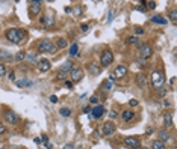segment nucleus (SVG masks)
Returning <instances> with one entry per match:
<instances>
[{"label": "nucleus", "mask_w": 177, "mask_h": 149, "mask_svg": "<svg viewBox=\"0 0 177 149\" xmlns=\"http://www.w3.org/2000/svg\"><path fill=\"white\" fill-rule=\"evenodd\" d=\"M26 38V30L24 29H15L11 27L6 30V39L12 44H21Z\"/></svg>", "instance_id": "obj_1"}, {"label": "nucleus", "mask_w": 177, "mask_h": 149, "mask_svg": "<svg viewBox=\"0 0 177 149\" xmlns=\"http://www.w3.org/2000/svg\"><path fill=\"white\" fill-rule=\"evenodd\" d=\"M38 50L41 51V53H56V51H58V47H56L51 41L42 39V41H39V44H38Z\"/></svg>", "instance_id": "obj_2"}, {"label": "nucleus", "mask_w": 177, "mask_h": 149, "mask_svg": "<svg viewBox=\"0 0 177 149\" xmlns=\"http://www.w3.org/2000/svg\"><path fill=\"white\" fill-rule=\"evenodd\" d=\"M164 81H165V78H164L162 72H159V71L152 72V84H153L154 89H161V87L164 86Z\"/></svg>", "instance_id": "obj_3"}, {"label": "nucleus", "mask_w": 177, "mask_h": 149, "mask_svg": "<svg viewBox=\"0 0 177 149\" xmlns=\"http://www.w3.org/2000/svg\"><path fill=\"white\" fill-rule=\"evenodd\" d=\"M112 62H114V54H112V51H109V50L103 51L102 56H100V63H102V66H109Z\"/></svg>", "instance_id": "obj_4"}, {"label": "nucleus", "mask_w": 177, "mask_h": 149, "mask_svg": "<svg viewBox=\"0 0 177 149\" xmlns=\"http://www.w3.org/2000/svg\"><path fill=\"white\" fill-rule=\"evenodd\" d=\"M139 54L142 59H148L153 54V48L150 47L148 44H142V45H139Z\"/></svg>", "instance_id": "obj_5"}, {"label": "nucleus", "mask_w": 177, "mask_h": 149, "mask_svg": "<svg viewBox=\"0 0 177 149\" xmlns=\"http://www.w3.org/2000/svg\"><path fill=\"white\" fill-rule=\"evenodd\" d=\"M115 125L112 124V122H106V124H103L102 125V134L103 136H112L114 133H115Z\"/></svg>", "instance_id": "obj_6"}, {"label": "nucleus", "mask_w": 177, "mask_h": 149, "mask_svg": "<svg viewBox=\"0 0 177 149\" xmlns=\"http://www.w3.org/2000/svg\"><path fill=\"white\" fill-rule=\"evenodd\" d=\"M124 145L130 149H138L141 146V142H139V139L136 137H126L124 139Z\"/></svg>", "instance_id": "obj_7"}, {"label": "nucleus", "mask_w": 177, "mask_h": 149, "mask_svg": "<svg viewBox=\"0 0 177 149\" xmlns=\"http://www.w3.org/2000/svg\"><path fill=\"white\" fill-rule=\"evenodd\" d=\"M3 119H5V122H8V124H11V125L17 124V122L20 120L18 115H15L14 111H6L5 115H3Z\"/></svg>", "instance_id": "obj_8"}, {"label": "nucleus", "mask_w": 177, "mask_h": 149, "mask_svg": "<svg viewBox=\"0 0 177 149\" xmlns=\"http://www.w3.org/2000/svg\"><path fill=\"white\" fill-rule=\"evenodd\" d=\"M127 74V66H124V65H120V66H117L115 68V71H114V77L115 78H123Z\"/></svg>", "instance_id": "obj_9"}, {"label": "nucleus", "mask_w": 177, "mask_h": 149, "mask_svg": "<svg viewBox=\"0 0 177 149\" xmlns=\"http://www.w3.org/2000/svg\"><path fill=\"white\" fill-rule=\"evenodd\" d=\"M71 78H73V81H74V83L80 81L82 78H83V69H80V68H74L73 71H71Z\"/></svg>", "instance_id": "obj_10"}, {"label": "nucleus", "mask_w": 177, "mask_h": 149, "mask_svg": "<svg viewBox=\"0 0 177 149\" xmlns=\"http://www.w3.org/2000/svg\"><path fill=\"white\" fill-rule=\"evenodd\" d=\"M103 115H104V109L102 106H95L91 110V118H94V119H100Z\"/></svg>", "instance_id": "obj_11"}, {"label": "nucleus", "mask_w": 177, "mask_h": 149, "mask_svg": "<svg viewBox=\"0 0 177 149\" xmlns=\"http://www.w3.org/2000/svg\"><path fill=\"white\" fill-rule=\"evenodd\" d=\"M50 66H51V63H50V60H47V59H41L39 62H38V69H39L41 72L49 71Z\"/></svg>", "instance_id": "obj_12"}, {"label": "nucleus", "mask_w": 177, "mask_h": 149, "mask_svg": "<svg viewBox=\"0 0 177 149\" xmlns=\"http://www.w3.org/2000/svg\"><path fill=\"white\" fill-rule=\"evenodd\" d=\"M73 66H74V63L71 62V60H67V62H64V63H62V66L59 68V71H61V72H67V74H68V72H71L73 69H74Z\"/></svg>", "instance_id": "obj_13"}, {"label": "nucleus", "mask_w": 177, "mask_h": 149, "mask_svg": "<svg viewBox=\"0 0 177 149\" xmlns=\"http://www.w3.org/2000/svg\"><path fill=\"white\" fill-rule=\"evenodd\" d=\"M121 119L124 120V122H130V120L135 119V113L132 111V110H124V111L121 113Z\"/></svg>", "instance_id": "obj_14"}, {"label": "nucleus", "mask_w": 177, "mask_h": 149, "mask_svg": "<svg viewBox=\"0 0 177 149\" xmlns=\"http://www.w3.org/2000/svg\"><path fill=\"white\" fill-rule=\"evenodd\" d=\"M41 11V2H32L30 3V12L33 15H38Z\"/></svg>", "instance_id": "obj_15"}, {"label": "nucleus", "mask_w": 177, "mask_h": 149, "mask_svg": "<svg viewBox=\"0 0 177 149\" xmlns=\"http://www.w3.org/2000/svg\"><path fill=\"white\" fill-rule=\"evenodd\" d=\"M136 84H138L139 87H144V86L147 84V77H145L144 74H138V75H136Z\"/></svg>", "instance_id": "obj_16"}, {"label": "nucleus", "mask_w": 177, "mask_h": 149, "mask_svg": "<svg viewBox=\"0 0 177 149\" xmlns=\"http://www.w3.org/2000/svg\"><path fill=\"white\" fill-rule=\"evenodd\" d=\"M152 21L153 23H157V24H166L168 23V20L164 18L162 15H154V17H152Z\"/></svg>", "instance_id": "obj_17"}, {"label": "nucleus", "mask_w": 177, "mask_h": 149, "mask_svg": "<svg viewBox=\"0 0 177 149\" xmlns=\"http://www.w3.org/2000/svg\"><path fill=\"white\" fill-rule=\"evenodd\" d=\"M88 69H90V72H91L92 75H99V74L102 72V69H100L99 66H97L95 63H92V65H90V66H88Z\"/></svg>", "instance_id": "obj_18"}, {"label": "nucleus", "mask_w": 177, "mask_h": 149, "mask_svg": "<svg viewBox=\"0 0 177 149\" xmlns=\"http://www.w3.org/2000/svg\"><path fill=\"white\" fill-rule=\"evenodd\" d=\"M152 149H166V146H165L164 142H161V140H154L152 143Z\"/></svg>", "instance_id": "obj_19"}, {"label": "nucleus", "mask_w": 177, "mask_h": 149, "mask_svg": "<svg viewBox=\"0 0 177 149\" xmlns=\"http://www.w3.org/2000/svg\"><path fill=\"white\" fill-rule=\"evenodd\" d=\"M0 60H3V62H9V60H12V56L9 53H6V51H2V53H0Z\"/></svg>", "instance_id": "obj_20"}, {"label": "nucleus", "mask_w": 177, "mask_h": 149, "mask_svg": "<svg viewBox=\"0 0 177 149\" xmlns=\"http://www.w3.org/2000/svg\"><path fill=\"white\" fill-rule=\"evenodd\" d=\"M170 139V133H168V131H161V133H159V140H161V142H166V140Z\"/></svg>", "instance_id": "obj_21"}, {"label": "nucleus", "mask_w": 177, "mask_h": 149, "mask_svg": "<svg viewBox=\"0 0 177 149\" xmlns=\"http://www.w3.org/2000/svg\"><path fill=\"white\" fill-rule=\"evenodd\" d=\"M17 86H18V87H29V86H32V81H28V80H18V81H17Z\"/></svg>", "instance_id": "obj_22"}, {"label": "nucleus", "mask_w": 177, "mask_h": 149, "mask_svg": "<svg viewBox=\"0 0 177 149\" xmlns=\"http://www.w3.org/2000/svg\"><path fill=\"white\" fill-rule=\"evenodd\" d=\"M56 47H58V48H65V47H68V42H67V39L61 38V39L58 41V44H56Z\"/></svg>", "instance_id": "obj_23"}, {"label": "nucleus", "mask_w": 177, "mask_h": 149, "mask_svg": "<svg viewBox=\"0 0 177 149\" xmlns=\"http://www.w3.org/2000/svg\"><path fill=\"white\" fill-rule=\"evenodd\" d=\"M77 51H79V45L77 44H73L70 47V56H77Z\"/></svg>", "instance_id": "obj_24"}, {"label": "nucleus", "mask_w": 177, "mask_h": 149, "mask_svg": "<svg viewBox=\"0 0 177 149\" xmlns=\"http://www.w3.org/2000/svg\"><path fill=\"white\" fill-rule=\"evenodd\" d=\"M59 113H61V115H62L64 118H68L70 115H71V110H70V109H67V107H62Z\"/></svg>", "instance_id": "obj_25"}, {"label": "nucleus", "mask_w": 177, "mask_h": 149, "mask_svg": "<svg viewBox=\"0 0 177 149\" xmlns=\"http://www.w3.org/2000/svg\"><path fill=\"white\" fill-rule=\"evenodd\" d=\"M24 59H26V54L23 53V51H20V53L15 54V60H17V62H21V60H24Z\"/></svg>", "instance_id": "obj_26"}, {"label": "nucleus", "mask_w": 177, "mask_h": 149, "mask_svg": "<svg viewBox=\"0 0 177 149\" xmlns=\"http://www.w3.org/2000/svg\"><path fill=\"white\" fill-rule=\"evenodd\" d=\"M170 20H171L173 23L177 21V11H176V9H173V11L170 12Z\"/></svg>", "instance_id": "obj_27"}, {"label": "nucleus", "mask_w": 177, "mask_h": 149, "mask_svg": "<svg viewBox=\"0 0 177 149\" xmlns=\"http://www.w3.org/2000/svg\"><path fill=\"white\" fill-rule=\"evenodd\" d=\"M129 44H132V45H138L139 41H138L136 36H130V38H129Z\"/></svg>", "instance_id": "obj_28"}, {"label": "nucleus", "mask_w": 177, "mask_h": 149, "mask_svg": "<svg viewBox=\"0 0 177 149\" xmlns=\"http://www.w3.org/2000/svg\"><path fill=\"white\" fill-rule=\"evenodd\" d=\"M67 75H68L67 72H61V71H59V72L56 74V78H58V80H65Z\"/></svg>", "instance_id": "obj_29"}, {"label": "nucleus", "mask_w": 177, "mask_h": 149, "mask_svg": "<svg viewBox=\"0 0 177 149\" xmlns=\"http://www.w3.org/2000/svg\"><path fill=\"white\" fill-rule=\"evenodd\" d=\"M164 122H165V127H171V115H166Z\"/></svg>", "instance_id": "obj_30"}, {"label": "nucleus", "mask_w": 177, "mask_h": 149, "mask_svg": "<svg viewBox=\"0 0 177 149\" xmlns=\"http://www.w3.org/2000/svg\"><path fill=\"white\" fill-rule=\"evenodd\" d=\"M6 75V66L3 63H0V77H5Z\"/></svg>", "instance_id": "obj_31"}, {"label": "nucleus", "mask_w": 177, "mask_h": 149, "mask_svg": "<svg viewBox=\"0 0 177 149\" xmlns=\"http://www.w3.org/2000/svg\"><path fill=\"white\" fill-rule=\"evenodd\" d=\"M26 59H28L29 60V62H35V60H37V54H28V56H26Z\"/></svg>", "instance_id": "obj_32"}, {"label": "nucleus", "mask_w": 177, "mask_h": 149, "mask_svg": "<svg viewBox=\"0 0 177 149\" xmlns=\"http://www.w3.org/2000/svg\"><path fill=\"white\" fill-rule=\"evenodd\" d=\"M136 11L145 12V11H147V8H145V3H142V5H138V6H136Z\"/></svg>", "instance_id": "obj_33"}, {"label": "nucleus", "mask_w": 177, "mask_h": 149, "mask_svg": "<svg viewBox=\"0 0 177 149\" xmlns=\"http://www.w3.org/2000/svg\"><path fill=\"white\" fill-rule=\"evenodd\" d=\"M39 23H41L42 26H47V15H42L41 18H39Z\"/></svg>", "instance_id": "obj_34"}, {"label": "nucleus", "mask_w": 177, "mask_h": 149, "mask_svg": "<svg viewBox=\"0 0 177 149\" xmlns=\"http://www.w3.org/2000/svg\"><path fill=\"white\" fill-rule=\"evenodd\" d=\"M135 33H136V35H142V33H144V29L138 26V27H135Z\"/></svg>", "instance_id": "obj_35"}, {"label": "nucleus", "mask_w": 177, "mask_h": 149, "mask_svg": "<svg viewBox=\"0 0 177 149\" xmlns=\"http://www.w3.org/2000/svg\"><path fill=\"white\" fill-rule=\"evenodd\" d=\"M117 116H118V115H117V111H114V110L109 111V118H111V119H117Z\"/></svg>", "instance_id": "obj_36"}, {"label": "nucleus", "mask_w": 177, "mask_h": 149, "mask_svg": "<svg viewBox=\"0 0 177 149\" xmlns=\"http://www.w3.org/2000/svg\"><path fill=\"white\" fill-rule=\"evenodd\" d=\"M145 5H148V9H154L156 8V2H147Z\"/></svg>", "instance_id": "obj_37"}, {"label": "nucleus", "mask_w": 177, "mask_h": 149, "mask_svg": "<svg viewBox=\"0 0 177 149\" xmlns=\"http://www.w3.org/2000/svg\"><path fill=\"white\" fill-rule=\"evenodd\" d=\"M112 84H114V81L108 80V81H106V84H104V87H106V89H112Z\"/></svg>", "instance_id": "obj_38"}, {"label": "nucleus", "mask_w": 177, "mask_h": 149, "mask_svg": "<svg viewBox=\"0 0 177 149\" xmlns=\"http://www.w3.org/2000/svg\"><path fill=\"white\" fill-rule=\"evenodd\" d=\"M129 106H132V107L138 106V101H136V100H130V101H129Z\"/></svg>", "instance_id": "obj_39"}, {"label": "nucleus", "mask_w": 177, "mask_h": 149, "mask_svg": "<svg viewBox=\"0 0 177 149\" xmlns=\"http://www.w3.org/2000/svg\"><path fill=\"white\" fill-rule=\"evenodd\" d=\"M88 29H90V26H88V24H82L80 26V30H83V32H88Z\"/></svg>", "instance_id": "obj_40"}, {"label": "nucleus", "mask_w": 177, "mask_h": 149, "mask_svg": "<svg viewBox=\"0 0 177 149\" xmlns=\"http://www.w3.org/2000/svg\"><path fill=\"white\" fill-rule=\"evenodd\" d=\"M5 133H6V127H3L0 124V134H5Z\"/></svg>", "instance_id": "obj_41"}, {"label": "nucleus", "mask_w": 177, "mask_h": 149, "mask_svg": "<svg viewBox=\"0 0 177 149\" xmlns=\"http://www.w3.org/2000/svg\"><path fill=\"white\" fill-rule=\"evenodd\" d=\"M90 102H92V104H97V102H99V98H97V96H92V98L90 100Z\"/></svg>", "instance_id": "obj_42"}, {"label": "nucleus", "mask_w": 177, "mask_h": 149, "mask_svg": "<svg viewBox=\"0 0 177 149\" xmlns=\"http://www.w3.org/2000/svg\"><path fill=\"white\" fill-rule=\"evenodd\" d=\"M50 101H51V102H56V101H58V98H56L55 95H51V96H50Z\"/></svg>", "instance_id": "obj_43"}, {"label": "nucleus", "mask_w": 177, "mask_h": 149, "mask_svg": "<svg viewBox=\"0 0 177 149\" xmlns=\"http://www.w3.org/2000/svg\"><path fill=\"white\" fill-rule=\"evenodd\" d=\"M64 149H74V146H73V145H65Z\"/></svg>", "instance_id": "obj_44"}, {"label": "nucleus", "mask_w": 177, "mask_h": 149, "mask_svg": "<svg viewBox=\"0 0 177 149\" xmlns=\"http://www.w3.org/2000/svg\"><path fill=\"white\" fill-rule=\"evenodd\" d=\"M65 86H67V87H73V83H71V81H65Z\"/></svg>", "instance_id": "obj_45"}, {"label": "nucleus", "mask_w": 177, "mask_h": 149, "mask_svg": "<svg viewBox=\"0 0 177 149\" xmlns=\"http://www.w3.org/2000/svg\"><path fill=\"white\" fill-rule=\"evenodd\" d=\"M14 77H15V75H14V72H9V80H15Z\"/></svg>", "instance_id": "obj_46"}, {"label": "nucleus", "mask_w": 177, "mask_h": 149, "mask_svg": "<svg viewBox=\"0 0 177 149\" xmlns=\"http://www.w3.org/2000/svg\"><path fill=\"white\" fill-rule=\"evenodd\" d=\"M83 111H85V113H90V111H91V109H90V107H85V109H83Z\"/></svg>", "instance_id": "obj_47"}]
</instances>
